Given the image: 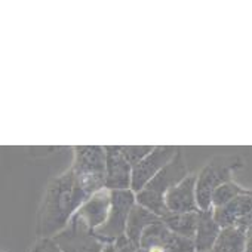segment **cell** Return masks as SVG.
<instances>
[{
  "mask_svg": "<svg viewBox=\"0 0 252 252\" xmlns=\"http://www.w3.org/2000/svg\"><path fill=\"white\" fill-rule=\"evenodd\" d=\"M32 252H63V251L55 243V240L52 237H45V239L37 240V243L34 245Z\"/></svg>",
  "mask_w": 252,
  "mask_h": 252,
  "instance_id": "ac0fdd59",
  "label": "cell"
},
{
  "mask_svg": "<svg viewBox=\"0 0 252 252\" xmlns=\"http://www.w3.org/2000/svg\"><path fill=\"white\" fill-rule=\"evenodd\" d=\"M105 189L131 190L132 186V165L122 152V146L105 147Z\"/></svg>",
  "mask_w": 252,
  "mask_h": 252,
  "instance_id": "ba28073f",
  "label": "cell"
},
{
  "mask_svg": "<svg viewBox=\"0 0 252 252\" xmlns=\"http://www.w3.org/2000/svg\"><path fill=\"white\" fill-rule=\"evenodd\" d=\"M114 246L117 248L119 252H144L140 246L132 245L128 239H126V236H123L119 240H116L114 242Z\"/></svg>",
  "mask_w": 252,
  "mask_h": 252,
  "instance_id": "d6986e66",
  "label": "cell"
},
{
  "mask_svg": "<svg viewBox=\"0 0 252 252\" xmlns=\"http://www.w3.org/2000/svg\"><path fill=\"white\" fill-rule=\"evenodd\" d=\"M63 252H104L105 243H102L83 220L76 214L70 224L57 236L52 237Z\"/></svg>",
  "mask_w": 252,
  "mask_h": 252,
  "instance_id": "8992f818",
  "label": "cell"
},
{
  "mask_svg": "<svg viewBox=\"0 0 252 252\" xmlns=\"http://www.w3.org/2000/svg\"><path fill=\"white\" fill-rule=\"evenodd\" d=\"M221 233V227L214 217V208L209 211H200L197 230L194 236L196 252H211Z\"/></svg>",
  "mask_w": 252,
  "mask_h": 252,
  "instance_id": "7c38bea8",
  "label": "cell"
},
{
  "mask_svg": "<svg viewBox=\"0 0 252 252\" xmlns=\"http://www.w3.org/2000/svg\"><path fill=\"white\" fill-rule=\"evenodd\" d=\"M245 252H252V225L246 227V251Z\"/></svg>",
  "mask_w": 252,
  "mask_h": 252,
  "instance_id": "ffe728a7",
  "label": "cell"
},
{
  "mask_svg": "<svg viewBox=\"0 0 252 252\" xmlns=\"http://www.w3.org/2000/svg\"><path fill=\"white\" fill-rule=\"evenodd\" d=\"M137 205V194L132 190H114L111 191V208L107 221L96 228L95 236L105 245L114 243L126 233L129 214Z\"/></svg>",
  "mask_w": 252,
  "mask_h": 252,
  "instance_id": "5b68a950",
  "label": "cell"
},
{
  "mask_svg": "<svg viewBox=\"0 0 252 252\" xmlns=\"http://www.w3.org/2000/svg\"><path fill=\"white\" fill-rule=\"evenodd\" d=\"M243 191H245V189H242L239 184H236L233 181H228V183L220 186L212 194V208L214 209L222 208L224 205L230 203L234 197H237Z\"/></svg>",
  "mask_w": 252,
  "mask_h": 252,
  "instance_id": "2e32d148",
  "label": "cell"
},
{
  "mask_svg": "<svg viewBox=\"0 0 252 252\" xmlns=\"http://www.w3.org/2000/svg\"><path fill=\"white\" fill-rule=\"evenodd\" d=\"M214 217L221 228L248 227L252 217V190H245L222 208L214 209Z\"/></svg>",
  "mask_w": 252,
  "mask_h": 252,
  "instance_id": "9c48e42d",
  "label": "cell"
},
{
  "mask_svg": "<svg viewBox=\"0 0 252 252\" xmlns=\"http://www.w3.org/2000/svg\"><path fill=\"white\" fill-rule=\"evenodd\" d=\"M104 252H119V251H117V248L114 246V243H108V245H105Z\"/></svg>",
  "mask_w": 252,
  "mask_h": 252,
  "instance_id": "44dd1931",
  "label": "cell"
},
{
  "mask_svg": "<svg viewBox=\"0 0 252 252\" xmlns=\"http://www.w3.org/2000/svg\"><path fill=\"white\" fill-rule=\"evenodd\" d=\"M243 166V160L239 156H217L197 175L196 181V196L200 211L212 209V194L214 191L231 181L234 171Z\"/></svg>",
  "mask_w": 252,
  "mask_h": 252,
  "instance_id": "277c9868",
  "label": "cell"
},
{
  "mask_svg": "<svg viewBox=\"0 0 252 252\" xmlns=\"http://www.w3.org/2000/svg\"><path fill=\"white\" fill-rule=\"evenodd\" d=\"M177 147H153L137 166L132 169V186L131 190L137 194L141 191L178 153Z\"/></svg>",
  "mask_w": 252,
  "mask_h": 252,
  "instance_id": "52a82bcc",
  "label": "cell"
},
{
  "mask_svg": "<svg viewBox=\"0 0 252 252\" xmlns=\"http://www.w3.org/2000/svg\"><path fill=\"white\" fill-rule=\"evenodd\" d=\"M196 181L197 177L189 175L180 184L172 187L165 197L169 212L174 214H189L199 212L197 196H196Z\"/></svg>",
  "mask_w": 252,
  "mask_h": 252,
  "instance_id": "30bf717a",
  "label": "cell"
},
{
  "mask_svg": "<svg viewBox=\"0 0 252 252\" xmlns=\"http://www.w3.org/2000/svg\"><path fill=\"white\" fill-rule=\"evenodd\" d=\"M162 221L160 217H158L156 214L150 212L149 209L143 208L141 205H135L129 214L128 218V224H126V239H128L132 245L140 246V240L143 233L153 224Z\"/></svg>",
  "mask_w": 252,
  "mask_h": 252,
  "instance_id": "4fadbf2b",
  "label": "cell"
},
{
  "mask_svg": "<svg viewBox=\"0 0 252 252\" xmlns=\"http://www.w3.org/2000/svg\"><path fill=\"white\" fill-rule=\"evenodd\" d=\"M246 251V227H225L217 239L211 252H245Z\"/></svg>",
  "mask_w": 252,
  "mask_h": 252,
  "instance_id": "5bb4252c",
  "label": "cell"
},
{
  "mask_svg": "<svg viewBox=\"0 0 252 252\" xmlns=\"http://www.w3.org/2000/svg\"><path fill=\"white\" fill-rule=\"evenodd\" d=\"M187 177L189 174L184 156L183 152L178 150L175 158L141 191L137 193V203L160 218L166 217L169 214L165 202L166 193Z\"/></svg>",
  "mask_w": 252,
  "mask_h": 252,
  "instance_id": "7a4b0ae2",
  "label": "cell"
},
{
  "mask_svg": "<svg viewBox=\"0 0 252 252\" xmlns=\"http://www.w3.org/2000/svg\"><path fill=\"white\" fill-rule=\"evenodd\" d=\"M111 208V190L102 189L98 193L92 194L76 212V215L85 221L91 230L99 228L108 218Z\"/></svg>",
  "mask_w": 252,
  "mask_h": 252,
  "instance_id": "8fae6325",
  "label": "cell"
},
{
  "mask_svg": "<svg viewBox=\"0 0 252 252\" xmlns=\"http://www.w3.org/2000/svg\"><path fill=\"white\" fill-rule=\"evenodd\" d=\"M199 212H189V214H174L169 212L166 217L162 218V221L165 222V225L184 237L189 239H194L196 236V230H197V222H199Z\"/></svg>",
  "mask_w": 252,
  "mask_h": 252,
  "instance_id": "9a60e30c",
  "label": "cell"
},
{
  "mask_svg": "<svg viewBox=\"0 0 252 252\" xmlns=\"http://www.w3.org/2000/svg\"><path fill=\"white\" fill-rule=\"evenodd\" d=\"M88 199L89 196L79 186L71 168L52 180L39 209L36 224L37 236L45 239L61 233Z\"/></svg>",
  "mask_w": 252,
  "mask_h": 252,
  "instance_id": "6da1fadb",
  "label": "cell"
},
{
  "mask_svg": "<svg viewBox=\"0 0 252 252\" xmlns=\"http://www.w3.org/2000/svg\"><path fill=\"white\" fill-rule=\"evenodd\" d=\"M105 147L79 146L74 149L71 171L79 186L89 197L105 189Z\"/></svg>",
  "mask_w": 252,
  "mask_h": 252,
  "instance_id": "3957f363",
  "label": "cell"
},
{
  "mask_svg": "<svg viewBox=\"0 0 252 252\" xmlns=\"http://www.w3.org/2000/svg\"><path fill=\"white\" fill-rule=\"evenodd\" d=\"M153 150V147L149 146H122V152L125 155V158L128 159V162L134 166H137L147 155H150V152Z\"/></svg>",
  "mask_w": 252,
  "mask_h": 252,
  "instance_id": "e0dca14e",
  "label": "cell"
}]
</instances>
